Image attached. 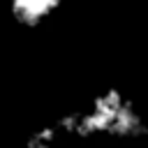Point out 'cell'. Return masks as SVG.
<instances>
[{
    "label": "cell",
    "instance_id": "obj_1",
    "mask_svg": "<svg viewBox=\"0 0 148 148\" xmlns=\"http://www.w3.org/2000/svg\"><path fill=\"white\" fill-rule=\"evenodd\" d=\"M62 0H9L12 16L23 25H39L46 21Z\"/></svg>",
    "mask_w": 148,
    "mask_h": 148
}]
</instances>
